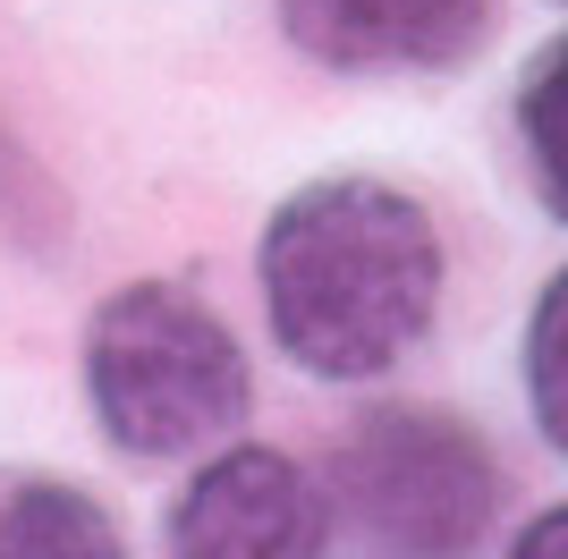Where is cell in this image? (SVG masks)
Listing matches in <instances>:
<instances>
[{
  "mask_svg": "<svg viewBox=\"0 0 568 559\" xmlns=\"http://www.w3.org/2000/svg\"><path fill=\"white\" fill-rule=\"evenodd\" d=\"M272 339L314 382H374L433 331L442 230L390 179L297 186L255 246Z\"/></svg>",
  "mask_w": 568,
  "mask_h": 559,
  "instance_id": "1",
  "label": "cell"
},
{
  "mask_svg": "<svg viewBox=\"0 0 568 559\" xmlns=\"http://www.w3.org/2000/svg\"><path fill=\"white\" fill-rule=\"evenodd\" d=\"M85 398L128 458H195L246 424L255 373L187 280H128L85 323Z\"/></svg>",
  "mask_w": 568,
  "mask_h": 559,
  "instance_id": "2",
  "label": "cell"
},
{
  "mask_svg": "<svg viewBox=\"0 0 568 559\" xmlns=\"http://www.w3.org/2000/svg\"><path fill=\"white\" fill-rule=\"evenodd\" d=\"M323 500L356 559H467L500 517V458L450 407H365L332 441Z\"/></svg>",
  "mask_w": 568,
  "mask_h": 559,
  "instance_id": "3",
  "label": "cell"
},
{
  "mask_svg": "<svg viewBox=\"0 0 568 559\" xmlns=\"http://www.w3.org/2000/svg\"><path fill=\"white\" fill-rule=\"evenodd\" d=\"M323 475L288 449H221L170 500V559H332Z\"/></svg>",
  "mask_w": 568,
  "mask_h": 559,
  "instance_id": "4",
  "label": "cell"
},
{
  "mask_svg": "<svg viewBox=\"0 0 568 559\" xmlns=\"http://www.w3.org/2000/svg\"><path fill=\"white\" fill-rule=\"evenodd\" d=\"M500 0H281V34L339 77H433L493 43Z\"/></svg>",
  "mask_w": 568,
  "mask_h": 559,
  "instance_id": "5",
  "label": "cell"
},
{
  "mask_svg": "<svg viewBox=\"0 0 568 559\" xmlns=\"http://www.w3.org/2000/svg\"><path fill=\"white\" fill-rule=\"evenodd\" d=\"M0 559H128V551H119V526L94 491L34 475V484L0 491Z\"/></svg>",
  "mask_w": 568,
  "mask_h": 559,
  "instance_id": "6",
  "label": "cell"
},
{
  "mask_svg": "<svg viewBox=\"0 0 568 559\" xmlns=\"http://www.w3.org/2000/svg\"><path fill=\"white\" fill-rule=\"evenodd\" d=\"M518 136H526V170L535 195L551 204V221H568V34L535 51V69L518 85Z\"/></svg>",
  "mask_w": 568,
  "mask_h": 559,
  "instance_id": "7",
  "label": "cell"
},
{
  "mask_svg": "<svg viewBox=\"0 0 568 559\" xmlns=\"http://www.w3.org/2000/svg\"><path fill=\"white\" fill-rule=\"evenodd\" d=\"M526 407L544 424V441L568 458V263L544 280V297L526 314Z\"/></svg>",
  "mask_w": 568,
  "mask_h": 559,
  "instance_id": "8",
  "label": "cell"
},
{
  "mask_svg": "<svg viewBox=\"0 0 568 559\" xmlns=\"http://www.w3.org/2000/svg\"><path fill=\"white\" fill-rule=\"evenodd\" d=\"M0 230L18 237L26 255H51L69 237V195L43 179V162L18 144V128L0 119Z\"/></svg>",
  "mask_w": 568,
  "mask_h": 559,
  "instance_id": "9",
  "label": "cell"
},
{
  "mask_svg": "<svg viewBox=\"0 0 568 559\" xmlns=\"http://www.w3.org/2000/svg\"><path fill=\"white\" fill-rule=\"evenodd\" d=\"M509 559H568V500L535 517V526H526V535L509 542Z\"/></svg>",
  "mask_w": 568,
  "mask_h": 559,
  "instance_id": "10",
  "label": "cell"
},
{
  "mask_svg": "<svg viewBox=\"0 0 568 559\" xmlns=\"http://www.w3.org/2000/svg\"><path fill=\"white\" fill-rule=\"evenodd\" d=\"M560 9H568V0H560Z\"/></svg>",
  "mask_w": 568,
  "mask_h": 559,
  "instance_id": "11",
  "label": "cell"
}]
</instances>
